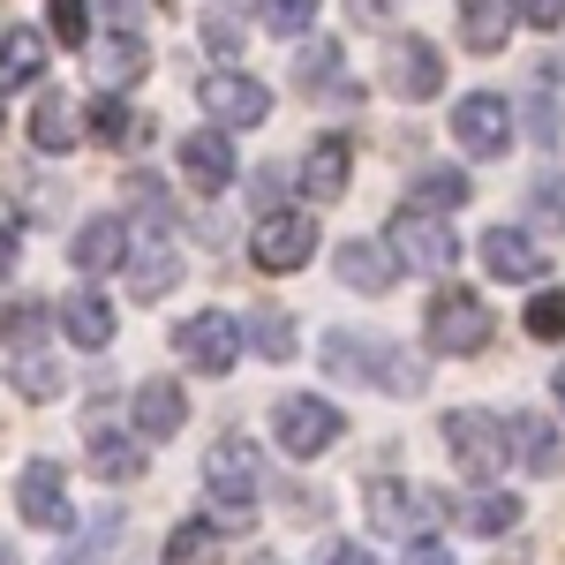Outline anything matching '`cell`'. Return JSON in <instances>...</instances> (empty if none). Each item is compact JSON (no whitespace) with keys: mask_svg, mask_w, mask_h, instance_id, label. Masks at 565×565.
Wrapping results in <instances>:
<instances>
[{"mask_svg":"<svg viewBox=\"0 0 565 565\" xmlns=\"http://www.w3.org/2000/svg\"><path fill=\"white\" fill-rule=\"evenodd\" d=\"M98 15H106L114 31H143V23H151V0H98Z\"/></svg>","mask_w":565,"mask_h":565,"instance_id":"ab89813d","label":"cell"},{"mask_svg":"<svg viewBox=\"0 0 565 565\" xmlns=\"http://www.w3.org/2000/svg\"><path fill=\"white\" fill-rule=\"evenodd\" d=\"M521 23H535V31H565V0H521Z\"/></svg>","mask_w":565,"mask_h":565,"instance_id":"ee69618b","label":"cell"},{"mask_svg":"<svg viewBox=\"0 0 565 565\" xmlns=\"http://www.w3.org/2000/svg\"><path fill=\"white\" fill-rule=\"evenodd\" d=\"M490 332H498V317L482 295H460V287H445L423 317V348L430 354H482L490 348Z\"/></svg>","mask_w":565,"mask_h":565,"instance_id":"6da1fadb","label":"cell"},{"mask_svg":"<svg viewBox=\"0 0 565 565\" xmlns=\"http://www.w3.org/2000/svg\"><path fill=\"white\" fill-rule=\"evenodd\" d=\"M551 392H558V407H565V362H558V370H551Z\"/></svg>","mask_w":565,"mask_h":565,"instance_id":"681fc988","label":"cell"},{"mask_svg":"<svg viewBox=\"0 0 565 565\" xmlns=\"http://www.w3.org/2000/svg\"><path fill=\"white\" fill-rule=\"evenodd\" d=\"M468 204V174L460 167H423V174L407 181V212H460Z\"/></svg>","mask_w":565,"mask_h":565,"instance_id":"d4e9b609","label":"cell"},{"mask_svg":"<svg viewBox=\"0 0 565 565\" xmlns=\"http://www.w3.org/2000/svg\"><path fill=\"white\" fill-rule=\"evenodd\" d=\"M90 129L98 136H129V106H121V98H98V106H90Z\"/></svg>","mask_w":565,"mask_h":565,"instance_id":"7bdbcfd3","label":"cell"},{"mask_svg":"<svg viewBox=\"0 0 565 565\" xmlns=\"http://www.w3.org/2000/svg\"><path fill=\"white\" fill-rule=\"evenodd\" d=\"M39 309H8V317H0V332H8V348H31V340H39Z\"/></svg>","mask_w":565,"mask_h":565,"instance_id":"60d3db41","label":"cell"},{"mask_svg":"<svg viewBox=\"0 0 565 565\" xmlns=\"http://www.w3.org/2000/svg\"><path fill=\"white\" fill-rule=\"evenodd\" d=\"M324 76H340V45H309L302 53V84H324Z\"/></svg>","mask_w":565,"mask_h":565,"instance_id":"b9f144b4","label":"cell"},{"mask_svg":"<svg viewBox=\"0 0 565 565\" xmlns=\"http://www.w3.org/2000/svg\"><path fill=\"white\" fill-rule=\"evenodd\" d=\"M362 505H370V527H377V535H392V543H399V535H415V527L437 513L430 498H415L407 482H392V476L370 482V490H362Z\"/></svg>","mask_w":565,"mask_h":565,"instance_id":"5bb4252c","label":"cell"},{"mask_svg":"<svg viewBox=\"0 0 565 565\" xmlns=\"http://www.w3.org/2000/svg\"><path fill=\"white\" fill-rule=\"evenodd\" d=\"M68 264L76 271H114V264H129V218H114V212H98V218H84L76 234H68Z\"/></svg>","mask_w":565,"mask_h":565,"instance_id":"7c38bea8","label":"cell"},{"mask_svg":"<svg viewBox=\"0 0 565 565\" xmlns=\"http://www.w3.org/2000/svg\"><path fill=\"white\" fill-rule=\"evenodd\" d=\"M204 45H212V53H242V15H234V8H212V15H204Z\"/></svg>","mask_w":565,"mask_h":565,"instance_id":"f35d334b","label":"cell"},{"mask_svg":"<svg viewBox=\"0 0 565 565\" xmlns=\"http://www.w3.org/2000/svg\"><path fill=\"white\" fill-rule=\"evenodd\" d=\"M317 8H324V0H257V23H264V31H279V39H295V31L317 23Z\"/></svg>","mask_w":565,"mask_h":565,"instance_id":"e575fe53","label":"cell"},{"mask_svg":"<svg viewBox=\"0 0 565 565\" xmlns=\"http://www.w3.org/2000/svg\"><path fill=\"white\" fill-rule=\"evenodd\" d=\"M159 565H218V521H181Z\"/></svg>","mask_w":565,"mask_h":565,"instance_id":"1f68e13d","label":"cell"},{"mask_svg":"<svg viewBox=\"0 0 565 565\" xmlns=\"http://www.w3.org/2000/svg\"><path fill=\"white\" fill-rule=\"evenodd\" d=\"M445 452L460 460L468 482H490L505 460H513V452H505V423L482 415V407H452V415H445Z\"/></svg>","mask_w":565,"mask_h":565,"instance_id":"3957f363","label":"cell"},{"mask_svg":"<svg viewBox=\"0 0 565 565\" xmlns=\"http://www.w3.org/2000/svg\"><path fill=\"white\" fill-rule=\"evenodd\" d=\"M407 565H452V551H445L437 535H415V543H407Z\"/></svg>","mask_w":565,"mask_h":565,"instance_id":"f6af8a7d","label":"cell"},{"mask_svg":"<svg viewBox=\"0 0 565 565\" xmlns=\"http://www.w3.org/2000/svg\"><path fill=\"white\" fill-rule=\"evenodd\" d=\"M452 143H460L468 159H498V151L513 143V106H505L498 90H468V98L452 106Z\"/></svg>","mask_w":565,"mask_h":565,"instance_id":"52a82bcc","label":"cell"},{"mask_svg":"<svg viewBox=\"0 0 565 565\" xmlns=\"http://www.w3.org/2000/svg\"><path fill=\"white\" fill-rule=\"evenodd\" d=\"M61 332H68V348H106V340H114V302H106V295H98V287H84V295H68V302H61Z\"/></svg>","mask_w":565,"mask_h":565,"instance_id":"7402d4cb","label":"cell"},{"mask_svg":"<svg viewBox=\"0 0 565 565\" xmlns=\"http://www.w3.org/2000/svg\"><path fill=\"white\" fill-rule=\"evenodd\" d=\"M196 106L212 114V129H264V114H271V90L257 76H242V68H212L204 84H196Z\"/></svg>","mask_w":565,"mask_h":565,"instance_id":"8992f818","label":"cell"},{"mask_svg":"<svg viewBox=\"0 0 565 565\" xmlns=\"http://www.w3.org/2000/svg\"><path fill=\"white\" fill-rule=\"evenodd\" d=\"M15 513L39 527V535H68V476L53 460H31L15 476Z\"/></svg>","mask_w":565,"mask_h":565,"instance_id":"9c48e42d","label":"cell"},{"mask_svg":"<svg viewBox=\"0 0 565 565\" xmlns=\"http://www.w3.org/2000/svg\"><path fill=\"white\" fill-rule=\"evenodd\" d=\"M90 53H98V76H106V84H136V76L151 68V53H143L136 31H114V39H98Z\"/></svg>","mask_w":565,"mask_h":565,"instance_id":"f546056e","label":"cell"},{"mask_svg":"<svg viewBox=\"0 0 565 565\" xmlns=\"http://www.w3.org/2000/svg\"><path fill=\"white\" fill-rule=\"evenodd\" d=\"M31 143L53 151V159L84 143V114H76V98H68V90H39V106H31Z\"/></svg>","mask_w":565,"mask_h":565,"instance_id":"d6986e66","label":"cell"},{"mask_svg":"<svg viewBox=\"0 0 565 565\" xmlns=\"http://www.w3.org/2000/svg\"><path fill=\"white\" fill-rule=\"evenodd\" d=\"M39 68H45L39 31H8V39H0V84H39Z\"/></svg>","mask_w":565,"mask_h":565,"instance_id":"d6a6232c","label":"cell"},{"mask_svg":"<svg viewBox=\"0 0 565 565\" xmlns=\"http://www.w3.org/2000/svg\"><path fill=\"white\" fill-rule=\"evenodd\" d=\"M242 565H279V558H271V551H249V558H242Z\"/></svg>","mask_w":565,"mask_h":565,"instance_id":"f907efd6","label":"cell"},{"mask_svg":"<svg viewBox=\"0 0 565 565\" xmlns=\"http://www.w3.org/2000/svg\"><path fill=\"white\" fill-rule=\"evenodd\" d=\"M271 423H279V445H287L295 460H317V452L340 437V407L317 399V392H287V399L271 407Z\"/></svg>","mask_w":565,"mask_h":565,"instance_id":"ba28073f","label":"cell"},{"mask_svg":"<svg viewBox=\"0 0 565 565\" xmlns=\"http://www.w3.org/2000/svg\"><path fill=\"white\" fill-rule=\"evenodd\" d=\"M521 23V0H460V45L468 53H498Z\"/></svg>","mask_w":565,"mask_h":565,"instance_id":"ffe728a7","label":"cell"},{"mask_svg":"<svg viewBox=\"0 0 565 565\" xmlns=\"http://www.w3.org/2000/svg\"><path fill=\"white\" fill-rule=\"evenodd\" d=\"M521 106H527L521 121H527V136H535V143H558V136H565V114H558V98H543V90H535V98H521Z\"/></svg>","mask_w":565,"mask_h":565,"instance_id":"8d00e7d4","label":"cell"},{"mask_svg":"<svg viewBox=\"0 0 565 565\" xmlns=\"http://www.w3.org/2000/svg\"><path fill=\"white\" fill-rule=\"evenodd\" d=\"M242 340H249V348L264 354V362H295V317H287V309H271V302H257L249 309V324H242Z\"/></svg>","mask_w":565,"mask_h":565,"instance_id":"4316f807","label":"cell"},{"mask_svg":"<svg viewBox=\"0 0 565 565\" xmlns=\"http://www.w3.org/2000/svg\"><path fill=\"white\" fill-rule=\"evenodd\" d=\"M174 287H181V257L167 249V242H151V249L129 264V295L136 302H167Z\"/></svg>","mask_w":565,"mask_h":565,"instance_id":"484cf974","label":"cell"},{"mask_svg":"<svg viewBox=\"0 0 565 565\" xmlns=\"http://www.w3.org/2000/svg\"><path fill=\"white\" fill-rule=\"evenodd\" d=\"M527 226L565 234V167H543V174L527 181Z\"/></svg>","mask_w":565,"mask_h":565,"instance_id":"4dcf8cb0","label":"cell"},{"mask_svg":"<svg viewBox=\"0 0 565 565\" xmlns=\"http://www.w3.org/2000/svg\"><path fill=\"white\" fill-rule=\"evenodd\" d=\"M385 249L399 271H423V279H445L452 264H460V234L452 226H437L430 212H399L385 226Z\"/></svg>","mask_w":565,"mask_h":565,"instance_id":"7a4b0ae2","label":"cell"},{"mask_svg":"<svg viewBox=\"0 0 565 565\" xmlns=\"http://www.w3.org/2000/svg\"><path fill=\"white\" fill-rule=\"evenodd\" d=\"M460 527L498 543V535H513V527H521V498H505V490H482V498H468V505H460Z\"/></svg>","mask_w":565,"mask_h":565,"instance_id":"83f0119b","label":"cell"},{"mask_svg":"<svg viewBox=\"0 0 565 565\" xmlns=\"http://www.w3.org/2000/svg\"><path fill=\"white\" fill-rule=\"evenodd\" d=\"M90 468L106 482H136L143 476V437H121V430H106V423H90Z\"/></svg>","mask_w":565,"mask_h":565,"instance_id":"cb8c5ba5","label":"cell"},{"mask_svg":"<svg viewBox=\"0 0 565 565\" xmlns=\"http://www.w3.org/2000/svg\"><path fill=\"white\" fill-rule=\"evenodd\" d=\"M181 174H189V189H204V196H218V189H234L242 181V159H234V143H226V129H196L181 136Z\"/></svg>","mask_w":565,"mask_h":565,"instance_id":"8fae6325","label":"cell"},{"mask_svg":"<svg viewBox=\"0 0 565 565\" xmlns=\"http://www.w3.org/2000/svg\"><path fill=\"white\" fill-rule=\"evenodd\" d=\"M324 370L332 377H348V385H362V377H377L385 370V340H370V332H324Z\"/></svg>","mask_w":565,"mask_h":565,"instance_id":"44dd1931","label":"cell"},{"mask_svg":"<svg viewBox=\"0 0 565 565\" xmlns=\"http://www.w3.org/2000/svg\"><path fill=\"white\" fill-rule=\"evenodd\" d=\"M527 332H535V340H565V287H543V295L527 302Z\"/></svg>","mask_w":565,"mask_h":565,"instance_id":"d590c367","label":"cell"},{"mask_svg":"<svg viewBox=\"0 0 565 565\" xmlns=\"http://www.w3.org/2000/svg\"><path fill=\"white\" fill-rule=\"evenodd\" d=\"M295 181H302L309 204H340L348 181H354V151L340 143V136H317V143L302 151V174H295Z\"/></svg>","mask_w":565,"mask_h":565,"instance_id":"4fadbf2b","label":"cell"},{"mask_svg":"<svg viewBox=\"0 0 565 565\" xmlns=\"http://www.w3.org/2000/svg\"><path fill=\"white\" fill-rule=\"evenodd\" d=\"M129 204H136V234H151V242L174 234V196H167L151 174H129Z\"/></svg>","mask_w":565,"mask_h":565,"instance_id":"f1b7e54d","label":"cell"},{"mask_svg":"<svg viewBox=\"0 0 565 565\" xmlns=\"http://www.w3.org/2000/svg\"><path fill=\"white\" fill-rule=\"evenodd\" d=\"M181 423H189V392L174 377H143L136 385V437L143 445H167V437H181Z\"/></svg>","mask_w":565,"mask_h":565,"instance_id":"9a60e30c","label":"cell"},{"mask_svg":"<svg viewBox=\"0 0 565 565\" xmlns=\"http://www.w3.org/2000/svg\"><path fill=\"white\" fill-rule=\"evenodd\" d=\"M385 8H392V0H354V15H370V23H377Z\"/></svg>","mask_w":565,"mask_h":565,"instance_id":"c3c4849f","label":"cell"},{"mask_svg":"<svg viewBox=\"0 0 565 565\" xmlns=\"http://www.w3.org/2000/svg\"><path fill=\"white\" fill-rule=\"evenodd\" d=\"M324 565H377L362 543H324Z\"/></svg>","mask_w":565,"mask_h":565,"instance_id":"bcb514c9","label":"cell"},{"mask_svg":"<svg viewBox=\"0 0 565 565\" xmlns=\"http://www.w3.org/2000/svg\"><path fill=\"white\" fill-rule=\"evenodd\" d=\"M53 39L90 45V0H53Z\"/></svg>","mask_w":565,"mask_h":565,"instance_id":"74e56055","label":"cell"},{"mask_svg":"<svg viewBox=\"0 0 565 565\" xmlns=\"http://www.w3.org/2000/svg\"><path fill=\"white\" fill-rule=\"evenodd\" d=\"M249 249H257L264 271H302L317 257V226H309V212H264Z\"/></svg>","mask_w":565,"mask_h":565,"instance_id":"30bf717a","label":"cell"},{"mask_svg":"<svg viewBox=\"0 0 565 565\" xmlns=\"http://www.w3.org/2000/svg\"><path fill=\"white\" fill-rule=\"evenodd\" d=\"M558 76H565V61H558Z\"/></svg>","mask_w":565,"mask_h":565,"instance_id":"f5cc1de1","label":"cell"},{"mask_svg":"<svg viewBox=\"0 0 565 565\" xmlns=\"http://www.w3.org/2000/svg\"><path fill=\"white\" fill-rule=\"evenodd\" d=\"M332 271H340V287H354V295H385L392 287V249L385 242H340Z\"/></svg>","mask_w":565,"mask_h":565,"instance_id":"603a6c76","label":"cell"},{"mask_svg":"<svg viewBox=\"0 0 565 565\" xmlns=\"http://www.w3.org/2000/svg\"><path fill=\"white\" fill-rule=\"evenodd\" d=\"M505 452H521L527 476H565V437L535 415V407H521L513 423H505Z\"/></svg>","mask_w":565,"mask_h":565,"instance_id":"2e32d148","label":"cell"},{"mask_svg":"<svg viewBox=\"0 0 565 565\" xmlns=\"http://www.w3.org/2000/svg\"><path fill=\"white\" fill-rule=\"evenodd\" d=\"M8 271H15V234L0 226V279H8Z\"/></svg>","mask_w":565,"mask_h":565,"instance_id":"7dc6e473","label":"cell"},{"mask_svg":"<svg viewBox=\"0 0 565 565\" xmlns=\"http://www.w3.org/2000/svg\"><path fill=\"white\" fill-rule=\"evenodd\" d=\"M174 354L196 377H226V370L242 362V324H234L226 309H196V317L174 324Z\"/></svg>","mask_w":565,"mask_h":565,"instance_id":"5b68a950","label":"cell"},{"mask_svg":"<svg viewBox=\"0 0 565 565\" xmlns=\"http://www.w3.org/2000/svg\"><path fill=\"white\" fill-rule=\"evenodd\" d=\"M0 565H15V551H0Z\"/></svg>","mask_w":565,"mask_h":565,"instance_id":"816d5d0a","label":"cell"},{"mask_svg":"<svg viewBox=\"0 0 565 565\" xmlns=\"http://www.w3.org/2000/svg\"><path fill=\"white\" fill-rule=\"evenodd\" d=\"M15 392H23V399H53V392H61V362H53V354H15Z\"/></svg>","mask_w":565,"mask_h":565,"instance_id":"836d02e7","label":"cell"},{"mask_svg":"<svg viewBox=\"0 0 565 565\" xmlns=\"http://www.w3.org/2000/svg\"><path fill=\"white\" fill-rule=\"evenodd\" d=\"M204 490H212L226 513H249L264 498V452L249 437H218L212 452H204Z\"/></svg>","mask_w":565,"mask_h":565,"instance_id":"277c9868","label":"cell"},{"mask_svg":"<svg viewBox=\"0 0 565 565\" xmlns=\"http://www.w3.org/2000/svg\"><path fill=\"white\" fill-rule=\"evenodd\" d=\"M482 264H490L505 287L543 279V249H535V234H521V226H490V234H482Z\"/></svg>","mask_w":565,"mask_h":565,"instance_id":"ac0fdd59","label":"cell"},{"mask_svg":"<svg viewBox=\"0 0 565 565\" xmlns=\"http://www.w3.org/2000/svg\"><path fill=\"white\" fill-rule=\"evenodd\" d=\"M392 90L399 98H437L445 90V53L430 39H399L392 45Z\"/></svg>","mask_w":565,"mask_h":565,"instance_id":"e0dca14e","label":"cell"}]
</instances>
